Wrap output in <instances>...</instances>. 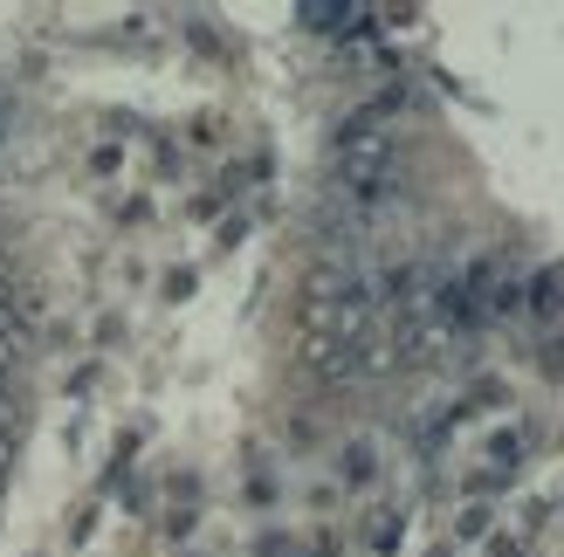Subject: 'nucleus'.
Masks as SVG:
<instances>
[{"label":"nucleus","mask_w":564,"mask_h":557,"mask_svg":"<svg viewBox=\"0 0 564 557\" xmlns=\"http://www.w3.org/2000/svg\"><path fill=\"white\" fill-rule=\"evenodd\" d=\"M523 303H530V317H538V324H557L564 317V262H551L544 275H530Z\"/></svg>","instance_id":"1"},{"label":"nucleus","mask_w":564,"mask_h":557,"mask_svg":"<svg viewBox=\"0 0 564 557\" xmlns=\"http://www.w3.org/2000/svg\"><path fill=\"white\" fill-rule=\"evenodd\" d=\"M345 476H351V482H365V476H372V455L351 448V455H345Z\"/></svg>","instance_id":"2"}]
</instances>
